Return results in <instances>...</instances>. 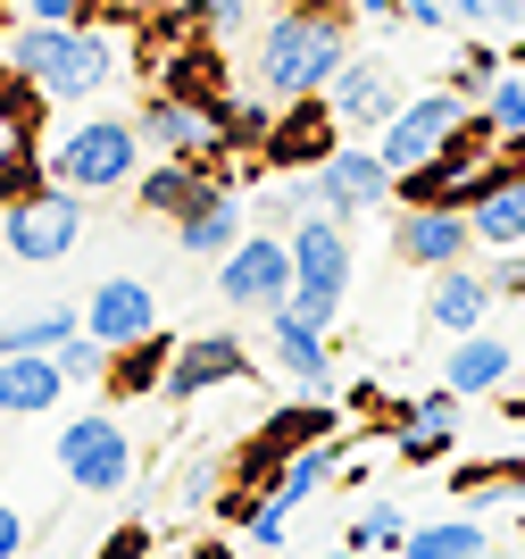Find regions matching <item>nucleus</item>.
<instances>
[{"mask_svg":"<svg viewBox=\"0 0 525 559\" xmlns=\"http://www.w3.org/2000/svg\"><path fill=\"white\" fill-rule=\"evenodd\" d=\"M350 59V9L343 0H300V9H275L267 34L251 50V75L267 100H318Z\"/></svg>","mask_w":525,"mask_h":559,"instance_id":"obj_1","label":"nucleus"},{"mask_svg":"<svg viewBox=\"0 0 525 559\" xmlns=\"http://www.w3.org/2000/svg\"><path fill=\"white\" fill-rule=\"evenodd\" d=\"M0 68H17L25 84H43L50 100H92L109 93L117 75V43L100 34V17L92 25H43V17H17L9 34H0Z\"/></svg>","mask_w":525,"mask_h":559,"instance_id":"obj_2","label":"nucleus"},{"mask_svg":"<svg viewBox=\"0 0 525 559\" xmlns=\"http://www.w3.org/2000/svg\"><path fill=\"white\" fill-rule=\"evenodd\" d=\"M142 126L134 117H109V109H92V117H75V126H59L50 134V185H68V192H134V176H142Z\"/></svg>","mask_w":525,"mask_h":559,"instance_id":"obj_3","label":"nucleus"},{"mask_svg":"<svg viewBox=\"0 0 525 559\" xmlns=\"http://www.w3.org/2000/svg\"><path fill=\"white\" fill-rule=\"evenodd\" d=\"M343 293H350V234H343V217H334V210H309L293 226V301H284V309L334 334Z\"/></svg>","mask_w":525,"mask_h":559,"instance_id":"obj_4","label":"nucleus"},{"mask_svg":"<svg viewBox=\"0 0 525 559\" xmlns=\"http://www.w3.org/2000/svg\"><path fill=\"white\" fill-rule=\"evenodd\" d=\"M75 242H84V192L43 185V192L0 201V251L17 259V267H59Z\"/></svg>","mask_w":525,"mask_h":559,"instance_id":"obj_5","label":"nucleus"},{"mask_svg":"<svg viewBox=\"0 0 525 559\" xmlns=\"http://www.w3.org/2000/svg\"><path fill=\"white\" fill-rule=\"evenodd\" d=\"M467 126H476V100L458 93V84H434V93H417V100L392 109V126L375 134V151L392 159V176H409V167H426L434 151H451Z\"/></svg>","mask_w":525,"mask_h":559,"instance_id":"obj_6","label":"nucleus"},{"mask_svg":"<svg viewBox=\"0 0 525 559\" xmlns=\"http://www.w3.org/2000/svg\"><path fill=\"white\" fill-rule=\"evenodd\" d=\"M50 451H59V476H68L75 492H126V485H134V435H126L109 409L68 418Z\"/></svg>","mask_w":525,"mask_h":559,"instance_id":"obj_7","label":"nucleus"},{"mask_svg":"<svg viewBox=\"0 0 525 559\" xmlns=\"http://www.w3.org/2000/svg\"><path fill=\"white\" fill-rule=\"evenodd\" d=\"M217 301L259 309V318L293 301V234H242V242L217 259Z\"/></svg>","mask_w":525,"mask_h":559,"instance_id":"obj_8","label":"nucleus"},{"mask_svg":"<svg viewBox=\"0 0 525 559\" xmlns=\"http://www.w3.org/2000/svg\"><path fill=\"white\" fill-rule=\"evenodd\" d=\"M309 176H318V210H334L343 226H350V217H367V210H384L392 185H401V176H392V159L375 151V142H334V151H325Z\"/></svg>","mask_w":525,"mask_h":559,"instance_id":"obj_9","label":"nucleus"},{"mask_svg":"<svg viewBox=\"0 0 525 559\" xmlns=\"http://www.w3.org/2000/svg\"><path fill=\"white\" fill-rule=\"evenodd\" d=\"M392 251L409 259V267H458V259L476 251V217L451 210V201H401Z\"/></svg>","mask_w":525,"mask_h":559,"instance_id":"obj_10","label":"nucleus"},{"mask_svg":"<svg viewBox=\"0 0 525 559\" xmlns=\"http://www.w3.org/2000/svg\"><path fill=\"white\" fill-rule=\"evenodd\" d=\"M401 100H409V93H401V75H392L384 59H359V50H350L343 75L325 84V109L343 117V134H384Z\"/></svg>","mask_w":525,"mask_h":559,"instance_id":"obj_11","label":"nucleus"},{"mask_svg":"<svg viewBox=\"0 0 525 559\" xmlns=\"http://www.w3.org/2000/svg\"><path fill=\"white\" fill-rule=\"evenodd\" d=\"M334 134H343V117L325 109V93H318V100H284V109L267 117V134H259V159H267V167H293V176H309V167L334 151Z\"/></svg>","mask_w":525,"mask_h":559,"instance_id":"obj_12","label":"nucleus"},{"mask_svg":"<svg viewBox=\"0 0 525 559\" xmlns=\"http://www.w3.org/2000/svg\"><path fill=\"white\" fill-rule=\"evenodd\" d=\"M134 126L159 159H217V151H226V126H217L201 100H176V93H151Z\"/></svg>","mask_w":525,"mask_h":559,"instance_id":"obj_13","label":"nucleus"},{"mask_svg":"<svg viewBox=\"0 0 525 559\" xmlns=\"http://www.w3.org/2000/svg\"><path fill=\"white\" fill-rule=\"evenodd\" d=\"M84 334H100L109 350L142 343V334H159V293L142 276H100L84 293Z\"/></svg>","mask_w":525,"mask_h":559,"instance_id":"obj_14","label":"nucleus"},{"mask_svg":"<svg viewBox=\"0 0 525 559\" xmlns=\"http://www.w3.org/2000/svg\"><path fill=\"white\" fill-rule=\"evenodd\" d=\"M242 376H251V350L234 343V334H183L159 393L167 401H201V393H217V384H242Z\"/></svg>","mask_w":525,"mask_h":559,"instance_id":"obj_15","label":"nucleus"},{"mask_svg":"<svg viewBox=\"0 0 525 559\" xmlns=\"http://www.w3.org/2000/svg\"><path fill=\"white\" fill-rule=\"evenodd\" d=\"M217 185H226V176H217L208 159H159V167H142V176H134V210L176 226V217H192Z\"/></svg>","mask_w":525,"mask_h":559,"instance_id":"obj_16","label":"nucleus"},{"mask_svg":"<svg viewBox=\"0 0 525 559\" xmlns=\"http://www.w3.org/2000/svg\"><path fill=\"white\" fill-rule=\"evenodd\" d=\"M68 401L59 350H0V418H50Z\"/></svg>","mask_w":525,"mask_h":559,"instance_id":"obj_17","label":"nucleus"},{"mask_svg":"<svg viewBox=\"0 0 525 559\" xmlns=\"http://www.w3.org/2000/svg\"><path fill=\"white\" fill-rule=\"evenodd\" d=\"M242 234H251V201H242V185L226 176V185L208 192L192 217H176V251H183V259H226Z\"/></svg>","mask_w":525,"mask_h":559,"instance_id":"obj_18","label":"nucleus"},{"mask_svg":"<svg viewBox=\"0 0 525 559\" xmlns=\"http://www.w3.org/2000/svg\"><path fill=\"white\" fill-rule=\"evenodd\" d=\"M451 443H458V393H451V384H434L426 401H409V409L392 418V451H401L409 467L442 460Z\"/></svg>","mask_w":525,"mask_h":559,"instance_id":"obj_19","label":"nucleus"},{"mask_svg":"<svg viewBox=\"0 0 525 559\" xmlns=\"http://www.w3.org/2000/svg\"><path fill=\"white\" fill-rule=\"evenodd\" d=\"M509 376H517V350L501 343V334H458L451 343V359H442V384H451L458 401H484V393H501Z\"/></svg>","mask_w":525,"mask_h":559,"instance_id":"obj_20","label":"nucleus"},{"mask_svg":"<svg viewBox=\"0 0 525 559\" xmlns=\"http://www.w3.org/2000/svg\"><path fill=\"white\" fill-rule=\"evenodd\" d=\"M325 435H334V409H325V401H300V409H284V418L259 426V443L242 451V476H275L300 443H325Z\"/></svg>","mask_w":525,"mask_h":559,"instance_id":"obj_21","label":"nucleus"},{"mask_svg":"<svg viewBox=\"0 0 525 559\" xmlns=\"http://www.w3.org/2000/svg\"><path fill=\"white\" fill-rule=\"evenodd\" d=\"M267 343H275V368L293 376V393H325V376H334L325 326H309V318H293V309H267Z\"/></svg>","mask_w":525,"mask_h":559,"instance_id":"obj_22","label":"nucleus"},{"mask_svg":"<svg viewBox=\"0 0 525 559\" xmlns=\"http://www.w3.org/2000/svg\"><path fill=\"white\" fill-rule=\"evenodd\" d=\"M426 318H434L442 334H476L484 318H492V284H484V267H434V293H426Z\"/></svg>","mask_w":525,"mask_h":559,"instance_id":"obj_23","label":"nucleus"},{"mask_svg":"<svg viewBox=\"0 0 525 559\" xmlns=\"http://www.w3.org/2000/svg\"><path fill=\"white\" fill-rule=\"evenodd\" d=\"M167 359H176V334H142V343H126V350H109V393L117 401H142V393H159L167 384Z\"/></svg>","mask_w":525,"mask_h":559,"instance_id":"obj_24","label":"nucleus"},{"mask_svg":"<svg viewBox=\"0 0 525 559\" xmlns=\"http://www.w3.org/2000/svg\"><path fill=\"white\" fill-rule=\"evenodd\" d=\"M467 217H476V251H525V176L492 185Z\"/></svg>","mask_w":525,"mask_h":559,"instance_id":"obj_25","label":"nucleus"},{"mask_svg":"<svg viewBox=\"0 0 525 559\" xmlns=\"http://www.w3.org/2000/svg\"><path fill=\"white\" fill-rule=\"evenodd\" d=\"M484 543H492V526H484V518H467V510H451V518H426V526H409L401 559H467V551H484Z\"/></svg>","mask_w":525,"mask_h":559,"instance_id":"obj_26","label":"nucleus"},{"mask_svg":"<svg viewBox=\"0 0 525 559\" xmlns=\"http://www.w3.org/2000/svg\"><path fill=\"white\" fill-rule=\"evenodd\" d=\"M68 334H84V301H50L25 318H0V350H59Z\"/></svg>","mask_w":525,"mask_h":559,"instance_id":"obj_27","label":"nucleus"},{"mask_svg":"<svg viewBox=\"0 0 525 559\" xmlns=\"http://www.w3.org/2000/svg\"><path fill=\"white\" fill-rule=\"evenodd\" d=\"M334 467H343V443H300L293 460L275 467L267 476V501H284V510H300V501H309V492L325 485V476H334Z\"/></svg>","mask_w":525,"mask_h":559,"instance_id":"obj_28","label":"nucleus"},{"mask_svg":"<svg viewBox=\"0 0 525 559\" xmlns=\"http://www.w3.org/2000/svg\"><path fill=\"white\" fill-rule=\"evenodd\" d=\"M476 126L484 134H501V142H525V75H492V93H484V109H476Z\"/></svg>","mask_w":525,"mask_h":559,"instance_id":"obj_29","label":"nucleus"},{"mask_svg":"<svg viewBox=\"0 0 525 559\" xmlns=\"http://www.w3.org/2000/svg\"><path fill=\"white\" fill-rule=\"evenodd\" d=\"M401 543H409V510L401 501H367L350 518V551H401Z\"/></svg>","mask_w":525,"mask_h":559,"instance_id":"obj_30","label":"nucleus"},{"mask_svg":"<svg viewBox=\"0 0 525 559\" xmlns=\"http://www.w3.org/2000/svg\"><path fill=\"white\" fill-rule=\"evenodd\" d=\"M59 376L68 384H109V343L100 334H68L59 343Z\"/></svg>","mask_w":525,"mask_h":559,"instance_id":"obj_31","label":"nucleus"},{"mask_svg":"<svg viewBox=\"0 0 525 559\" xmlns=\"http://www.w3.org/2000/svg\"><path fill=\"white\" fill-rule=\"evenodd\" d=\"M176 9L192 17V34H208V43H234L242 17H251V0H176Z\"/></svg>","mask_w":525,"mask_h":559,"instance_id":"obj_32","label":"nucleus"},{"mask_svg":"<svg viewBox=\"0 0 525 559\" xmlns=\"http://www.w3.org/2000/svg\"><path fill=\"white\" fill-rule=\"evenodd\" d=\"M492 75H501V50H492V43H467V50H458V93H467V100L492 93Z\"/></svg>","mask_w":525,"mask_h":559,"instance_id":"obj_33","label":"nucleus"},{"mask_svg":"<svg viewBox=\"0 0 525 559\" xmlns=\"http://www.w3.org/2000/svg\"><path fill=\"white\" fill-rule=\"evenodd\" d=\"M242 535H251V551H275V543H284V501L259 492L251 510H242Z\"/></svg>","mask_w":525,"mask_h":559,"instance_id":"obj_34","label":"nucleus"},{"mask_svg":"<svg viewBox=\"0 0 525 559\" xmlns=\"http://www.w3.org/2000/svg\"><path fill=\"white\" fill-rule=\"evenodd\" d=\"M401 25H417V34H451V0H401Z\"/></svg>","mask_w":525,"mask_h":559,"instance_id":"obj_35","label":"nucleus"},{"mask_svg":"<svg viewBox=\"0 0 525 559\" xmlns=\"http://www.w3.org/2000/svg\"><path fill=\"white\" fill-rule=\"evenodd\" d=\"M484 284H492V301H501V293H525V251H492Z\"/></svg>","mask_w":525,"mask_h":559,"instance_id":"obj_36","label":"nucleus"},{"mask_svg":"<svg viewBox=\"0 0 525 559\" xmlns=\"http://www.w3.org/2000/svg\"><path fill=\"white\" fill-rule=\"evenodd\" d=\"M151 551V526H117L109 543H100V559H142Z\"/></svg>","mask_w":525,"mask_h":559,"instance_id":"obj_37","label":"nucleus"},{"mask_svg":"<svg viewBox=\"0 0 525 559\" xmlns=\"http://www.w3.org/2000/svg\"><path fill=\"white\" fill-rule=\"evenodd\" d=\"M17 551H25V510L0 501V559H17Z\"/></svg>","mask_w":525,"mask_h":559,"instance_id":"obj_38","label":"nucleus"},{"mask_svg":"<svg viewBox=\"0 0 525 559\" xmlns=\"http://www.w3.org/2000/svg\"><path fill=\"white\" fill-rule=\"evenodd\" d=\"M350 17H367V25H401V0H343Z\"/></svg>","mask_w":525,"mask_h":559,"instance_id":"obj_39","label":"nucleus"},{"mask_svg":"<svg viewBox=\"0 0 525 559\" xmlns=\"http://www.w3.org/2000/svg\"><path fill=\"white\" fill-rule=\"evenodd\" d=\"M451 17L458 25H492V0H451Z\"/></svg>","mask_w":525,"mask_h":559,"instance_id":"obj_40","label":"nucleus"},{"mask_svg":"<svg viewBox=\"0 0 525 559\" xmlns=\"http://www.w3.org/2000/svg\"><path fill=\"white\" fill-rule=\"evenodd\" d=\"M492 25H525V0H492Z\"/></svg>","mask_w":525,"mask_h":559,"instance_id":"obj_41","label":"nucleus"},{"mask_svg":"<svg viewBox=\"0 0 525 559\" xmlns=\"http://www.w3.org/2000/svg\"><path fill=\"white\" fill-rule=\"evenodd\" d=\"M467 559H517V551H501V543H484V551H467Z\"/></svg>","mask_w":525,"mask_h":559,"instance_id":"obj_42","label":"nucleus"},{"mask_svg":"<svg viewBox=\"0 0 525 559\" xmlns=\"http://www.w3.org/2000/svg\"><path fill=\"white\" fill-rule=\"evenodd\" d=\"M201 559H242V551H226V543H208V551H201Z\"/></svg>","mask_w":525,"mask_h":559,"instance_id":"obj_43","label":"nucleus"},{"mask_svg":"<svg viewBox=\"0 0 525 559\" xmlns=\"http://www.w3.org/2000/svg\"><path fill=\"white\" fill-rule=\"evenodd\" d=\"M318 559H367V551H350V543H343V551H318Z\"/></svg>","mask_w":525,"mask_h":559,"instance_id":"obj_44","label":"nucleus"},{"mask_svg":"<svg viewBox=\"0 0 525 559\" xmlns=\"http://www.w3.org/2000/svg\"><path fill=\"white\" fill-rule=\"evenodd\" d=\"M9 142H17V126H9V117H0V151H9Z\"/></svg>","mask_w":525,"mask_h":559,"instance_id":"obj_45","label":"nucleus"},{"mask_svg":"<svg viewBox=\"0 0 525 559\" xmlns=\"http://www.w3.org/2000/svg\"><path fill=\"white\" fill-rule=\"evenodd\" d=\"M259 9H267V17H275V9H300V0H259Z\"/></svg>","mask_w":525,"mask_h":559,"instance_id":"obj_46","label":"nucleus"},{"mask_svg":"<svg viewBox=\"0 0 525 559\" xmlns=\"http://www.w3.org/2000/svg\"><path fill=\"white\" fill-rule=\"evenodd\" d=\"M0 34H9V0H0Z\"/></svg>","mask_w":525,"mask_h":559,"instance_id":"obj_47","label":"nucleus"},{"mask_svg":"<svg viewBox=\"0 0 525 559\" xmlns=\"http://www.w3.org/2000/svg\"><path fill=\"white\" fill-rule=\"evenodd\" d=\"M517 401H525V376H517Z\"/></svg>","mask_w":525,"mask_h":559,"instance_id":"obj_48","label":"nucleus"}]
</instances>
